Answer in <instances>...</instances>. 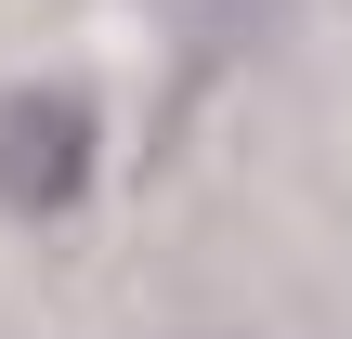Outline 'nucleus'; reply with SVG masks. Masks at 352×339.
<instances>
[{
  "instance_id": "1",
  "label": "nucleus",
  "mask_w": 352,
  "mask_h": 339,
  "mask_svg": "<svg viewBox=\"0 0 352 339\" xmlns=\"http://www.w3.org/2000/svg\"><path fill=\"white\" fill-rule=\"evenodd\" d=\"M91 157H104L91 91H65V78L0 91V209H13V222H65V209L91 196Z\"/></svg>"
}]
</instances>
